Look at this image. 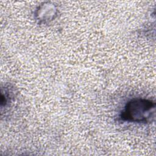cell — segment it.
Masks as SVG:
<instances>
[{"instance_id": "cell-1", "label": "cell", "mask_w": 156, "mask_h": 156, "mask_svg": "<svg viewBox=\"0 0 156 156\" xmlns=\"http://www.w3.org/2000/svg\"><path fill=\"white\" fill-rule=\"evenodd\" d=\"M155 103L151 99L135 98L129 101L121 111L119 118L126 122L147 124L154 121Z\"/></svg>"}, {"instance_id": "cell-2", "label": "cell", "mask_w": 156, "mask_h": 156, "mask_svg": "<svg viewBox=\"0 0 156 156\" xmlns=\"http://www.w3.org/2000/svg\"><path fill=\"white\" fill-rule=\"evenodd\" d=\"M57 5L51 2H47L38 7L35 13V18L38 24H43L52 21L57 16Z\"/></svg>"}, {"instance_id": "cell-3", "label": "cell", "mask_w": 156, "mask_h": 156, "mask_svg": "<svg viewBox=\"0 0 156 156\" xmlns=\"http://www.w3.org/2000/svg\"><path fill=\"white\" fill-rule=\"evenodd\" d=\"M13 90L9 87H5L1 89V107H7L12 101L14 97Z\"/></svg>"}]
</instances>
